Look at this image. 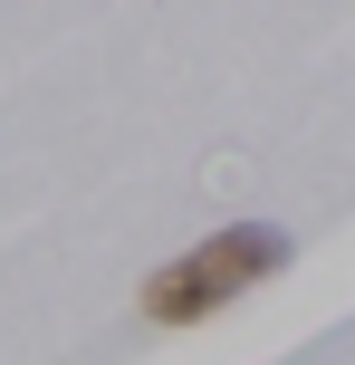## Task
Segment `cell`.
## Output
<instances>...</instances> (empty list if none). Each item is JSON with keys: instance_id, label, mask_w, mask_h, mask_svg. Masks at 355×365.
<instances>
[{"instance_id": "cell-1", "label": "cell", "mask_w": 355, "mask_h": 365, "mask_svg": "<svg viewBox=\"0 0 355 365\" xmlns=\"http://www.w3.org/2000/svg\"><path fill=\"white\" fill-rule=\"evenodd\" d=\"M298 259V240L279 231V221H231V231H202L192 250L154 259L144 289H134V317L144 327H202V317H231L250 289H269V279Z\"/></svg>"}]
</instances>
